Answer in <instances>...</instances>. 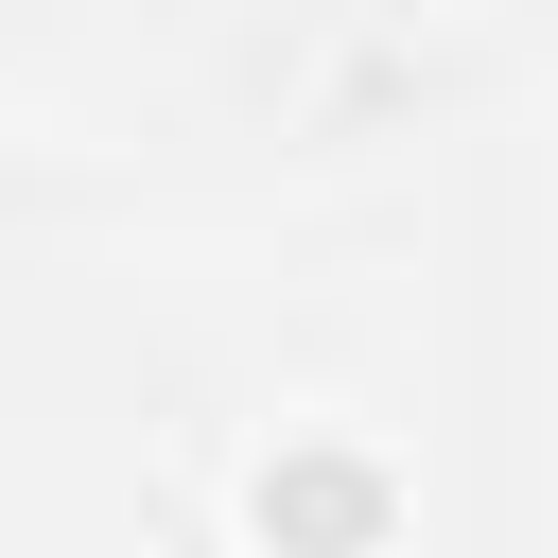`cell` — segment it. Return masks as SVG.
I'll return each mask as SVG.
<instances>
[{"label": "cell", "mask_w": 558, "mask_h": 558, "mask_svg": "<svg viewBox=\"0 0 558 558\" xmlns=\"http://www.w3.org/2000/svg\"><path fill=\"white\" fill-rule=\"evenodd\" d=\"M384 506H401V488H384V453H349V436H279L262 488H244V523H262L279 558H366Z\"/></svg>", "instance_id": "6da1fadb"}]
</instances>
